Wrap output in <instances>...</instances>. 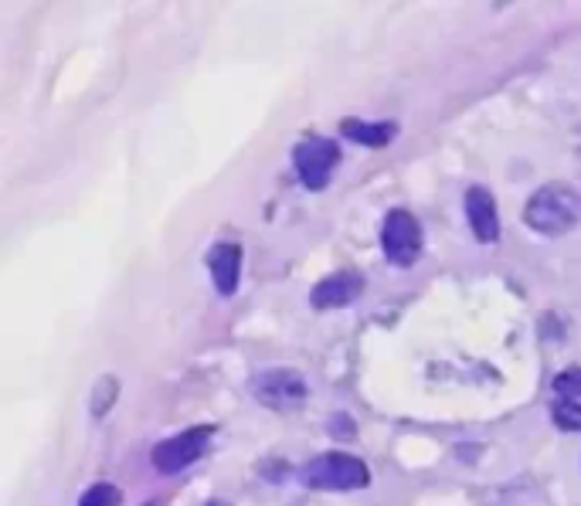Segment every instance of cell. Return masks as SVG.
<instances>
[{
    "mask_svg": "<svg viewBox=\"0 0 581 506\" xmlns=\"http://www.w3.org/2000/svg\"><path fill=\"white\" fill-rule=\"evenodd\" d=\"M208 506H225V503H208Z\"/></svg>",
    "mask_w": 581,
    "mask_h": 506,
    "instance_id": "9a60e30c",
    "label": "cell"
},
{
    "mask_svg": "<svg viewBox=\"0 0 581 506\" xmlns=\"http://www.w3.org/2000/svg\"><path fill=\"white\" fill-rule=\"evenodd\" d=\"M463 208H466V221L473 228V235L479 245H497L500 242V214H497V201L486 188H469L466 198H463Z\"/></svg>",
    "mask_w": 581,
    "mask_h": 506,
    "instance_id": "ba28073f",
    "label": "cell"
},
{
    "mask_svg": "<svg viewBox=\"0 0 581 506\" xmlns=\"http://www.w3.org/2000/svg\"><path fill=\"white\" fill-rule=\"evenodd\" d=\"M116 394H119V381H116L113 375L99 378V384H96V394H93V415H96V419H103L106 411L113 408Z\"/></svg>",
    "mask_w": 581,
    "mask_h": 506,
    "instance_id": "4fadbf2b",
    "label": "cell"
},
{
    "mask_svg": "<svg viewBox=\"0 0 581 506\" xmlns=\"http://www.w3.org/2000/svg\"><path fill=\"white\" fill-rule=\"evenodd\" d=\"M252 394L262 408L296 411L306 404V381L296 371H289V367H276V371H262L252 381Z\"/></svg>",
    "mask_w": 581,
    "mask_h": 506,
    "instance_id": "8992f818",
    "label": "cell"
},
{
    "mask_svg": "<svg viewBox=\"0 0 581 506\" xmlns=\"http://www.w3.org/2000/svg\"><path fill=\"white\" fill-rule=\"evenodd\" d=\"M581 218V198L564 188V183H545L530 194L524 208L527 228H534L538 235H564L578 224Z\"/></svg>",
    "mask_w": 581,
    "mask_h": 506,
    "instance_id": "6da1fadb",
    "label": "cell"
},
{
    "mask_svg": "<svg viewBox=\"0 0 581 506\" xmlns=\"http://www.w3.org/2000/svg\"><path fill=\"white\" fill-rule=\"evenodd\" d=\"M551 419H554V425L564 429V432H581V401L554 398V404H551Z\"/></svg>",
    "mask_w": 581,
    "mask_h": 506,
    "instance_id": "8fae6325",
    "label": "cell"
},
{
    "mask_svg": "<svg viewBox=\"0 0 581 506\" xmlns=\"http://www.w3.org/2000/svg\"><path fill=\"white\" fill-rule=\"evenodd\" d=\"M78 506H123V493L113 483H96L82 493Z\"/></svg>",
    "mask_w": 581,
    "mask_h": 506,
    "instance_id": "7c38bea8",
    "label": "cell"
},
{
    "mask_svg": "<svg viewBox=\"0 0 581 506\" xmlns=\"http://www.w3.org/2000/svg\"><path fill=\"white\" fill-rule=\"evenodd\" d=\"M340 133L361 147H388L394 140L398 126L394 123H368V119H344Z\"/></svg>",
    "mask_w": 581,
    "mask_h": 506,
    "instance_id": "30bf717a",
    "label": "cell"
},
{
    "mask_svg": "<svg viewBox=\"0 0 581 506\" xmlns=\"http://www.w3.org/2000/svg\"><path fill=\"white\" fill-rule=\"evenodd\" d=\"M361 293H365V275L357 268H340L313 286L309 303L313 309H340V306H350Z\"/></svg>",
    "mask_w": 581,
    "mask_h": 506,
    "instance_id": "52a82bcc",
    "label": "cell"
},
{
    "mask_svg": "<svg viewBox=\"0 0 581 506\" xmlns=\"http://www.w3.org/2000/svg\"><path fill=\"white\" fill-rule=\"evenodd\" d=\"M337 164H340V147L334 140H324V136H306L293 150V167L306 191H324Z\"/></svg>",
    "mask_w": 581,
    "mask_h": 506,
    "instance_id": "277c9868",
    "label": "cell"
},
{
    "mask_svg": "<svg viewBox=\"0 0 581 506\" xmlns=\"http://www.w3.org/2000/svg\"><path fill=\"white\" fill-rule=\"evenodd\" d=\"M381 249L384 259L398 268H412L422 255V224L412 211L394 208L388 211L384 224H381Z\"/></svg>",
    "mask_w": 581,
    "mask_h": 506,
    "instance_id": "3957f363",
    "label": "cell"
},
{
    "mask_svg": "<svg viewBox=\"0 0 581 506\" xmlns=\"http://www.w3.org/2000/svg\"><path fill=\"white\" fill-rule=\"evenodd\" d=\"M554 394L558 398H571V401H581V367H568L554 378Z\"/></svg>",
    "mask_w": 581,
    "mask_h": 506,
    "instance_id": "5bb4252c",
    "label": "cell"
},
{
    "mask_svg": "<svg viewBox=\"0 0 581 506\" xmlns=\"http://www.w3.org/2000/svg\"><path fill=\"white\" fill-rule=\"evenodd\" d=\"M303 483L320 493H350V489H365L371 483V470L353 455L324 452L303 466Z\"/></svg>",
    "mask_w": 581,
    "mask_h": 506,
    "instance_id": "7a4b0ae2",
    "label": "cell"
},
{
    "mask_svg": "<svg viewBox=\"0 0 581 506\" xmlns=\"http://www.w3.org/2000/svg\"><path fill=\"white\" fill-rule=\"evenodd\" d=\"M211 435H214V425H198V429H188L181 435L154 445V470L163 473V476L184 473L191 463H198V458L208 452Z\"/></svg>",
    "mask_w": 581,
    "mask_h": 506,
    "instance_id": "5b68a950",
    "label": "cell"
},
{
    "mask_svg": "<svg viewBox=\"0 0 581 506\" xmlns=\"http://www.w3.org/2000/svg\"><path fill=\"white\" fill-rule=\"evenodd\" d=\"M208 272L221 296H235L239 280H242V249L235 242H218L208 252Z\"/></svg>",
    "mask_w": 581,
    "mask_h": 506,
    "instance_id": "9c48e42d",
    "label": "cell"
}]
</instances>
